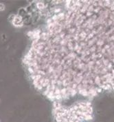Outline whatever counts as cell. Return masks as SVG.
Instances as JSON below:
<instances>
[{"label":"cell","instance_id":"1","mask_svg":"<svg viewBox=\"0 0 114 122\" xmlns=\"http://www.w3.org/2000/svg\"><path fill=\"white\" fill-rule=\"evenodd\" d=\"M58 3L29 33L23 63L32 84L56 102L114 94V1Z\"/></svg>","mask_w":114,"mask_h":122},{"label":"cell","instance_id":"2","mask_svg":"<svg viewBox=\"0 0 114 122\" xmlns=\"http://www.w3.org/2000/svg\"><path fill=\"white\" fill-rule=\"evenodd\" d=\"M54 114L57 122H81L91 117V103L82 102L74 105L71 108H65L61 105H54Z\"/></svg>","mask_w":114,"mask_h":122}]
</instances>
